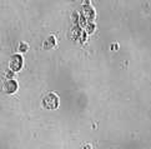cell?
I'll use <instances>...</instances> for the list:
<instances>
[{
  "label": "cell",
  "instance_id": "1",
  "mask_svg": "<svg viewBox=\"0 0 151 149\" xmlns=\"http://www.w3.org/2000/svg\"><path fill=\"white\" fill-rule=\"evenodd\" d=\"M42 105L46 109H56L59 106V97L55 93H47L42 98Z\"/></svg>",
  "mask_w": 151,
  "mask_h": 149
},
{
  "label": "cell",
  "instance_id": "5",
  "mask_svg": "<svg viewBox=\"0 0 151 149\" xmlns=\"http://www.w3.org/2000/svg\"><path fill=\"white\" fill-rule=\"evenodd\" d=\"M29 49V44L28 43H24V41H20V44H19V51L20 53H26Z\"/></svg>",
  "mask_w": 151,
  "mask_h": 149
},
{
  "label": "cell",
  "instance_id": "4",
  "mask_svg": "<svg viewBox=\"0 0 151 149\" xmlns=\"http://www.w3.org/2000/svg\"><path fill=\"white\" fill-rule=\"evenodd\" d=\"M44 49H51V48H54L56 45V39H55V36L54 35H50L49 38H47L45 41H44Z\"/></svg>",
  "mask_w": 151,
  "mask_h": 149
},
{
  "label": "cell",
  "instance_id": "3",
  "mask_svg": "<svg viewBox=\"0 0 151 149\" xmlns=\"http://www.w3.org/2000/svg\"><path fill=\"white\" fill-rule=\"evenodd\" d=\"M17 90H18V83H17V80H14V79H8V80L4 83V87H3V92L4 93L14 94Z\"/></svg>",
  "mask_w": 151,
  "mask_h": 149
},
{
  "label": "cell",
  "instance_id": "6",
  "mask_svg": "<svg viewBox=\"0 0 151 149\" xmlns=\"http://www.w3.org/2000/svg\"><path fill=\"white\" fill-rule=\"evenodd\" d=\"M5 75H6L9 79H13V77H14V72H13V70H9L8 73H5Z\"/></svg>",
  "mask_w": 151,
  "mask_h": 149
},
{
  "label": "cell",
  "instance_id": "2",
  "mask_svg": "<svg viewBox=\"0 0 151 149\" xmlns=\"http://www.w3.org/2000/svg\"><path fill=\"white\" fill-rule=\"evenodd\" d=\"M23 56H21L20 54H13L12 58H10L9 60V68L10 70H13L14 73L15 72H19L21 68H23Z\"/></svg>",
  "mask_w": 151,
  "mask_h": 149
}]
</instances>
